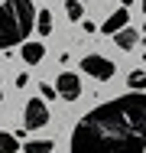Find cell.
I'll return each mask as SVG.
<instances>
[{
    "label": "cell",
    "mask_w": 146,
    "mask_h": 153,
    "mask_svg": "<svg viewBox=\"0 0 146 153\" xmlns=\"http://www.w3.org/2000/svg\"><path fill=\"white\" fill-rule=\"evenodd\" d=\"M72 153H146V91H130L81 114Z\"/></svg>",
    "instance_id": "6da1fadb"
},
{
    "label": "cell",
    "mask_w": 146,
    "mask_h": 153,
    "mask_svg": "<svg viewBox=\"0 0 146 153\" xmlns=\"http://www.w3.org/2000/svg\"><path fill=\"white\" fill-rule=\"evenodd\" d=\"M36 30H39V36L52 33V10H39L36 13Z\"/></svg>",
    "instance_id": "9c48e42d"
},
{
    "label": "cell",
    "mask_w": 146,
    "mask_h": 153,
    "mask_svg": "<svg viewBox=\"0 0 146 153\" xmlns=\"http://www.w3.org/2000/svg\"><path fill=\"white\" fill-rule=\"evenodd\" d=\"M36 26L32 0H3L0 3V49L23 46Z\"/></svg>",
    "instance_id": "7a4b0ae2"
},
{
    "label": "cell",
    "mask_w": 146,
    "mask_h": 153,
    "mask_svg": "<svg viewBox=\"0 0 146 153\" xmlns=\"http://www.w3.org/2000/svg\"><path fill=\"white\" fill-rule=\"evenodd\" d=\"M127 85H130V91H146V72H130L127 75Z\"/></svg>",
    "instance_id": "8fae6325"
},
{
    "label": "cell",
    "mask_w": 146,
    "mask_h": 153,
    "mask_svg": "<svg viewBox=\"0 0 146 153\" xmlns=\"http://www.w3.org/2000/svg\"><path fill=\"white\" fill-rule=\"evenodd\" d=\"M55 91H58L62 101H78V98H81V78H78L75 72H58Z\"/></svg>",
    "instance_id": "5b68a950"
},
{
    "label": "cell",
    "mask_w": 146,
    "mask_h": 153,
    "mask_svg": "<svg viewBox=\"0 0 146 153\" xmlns=\"http://www.w3.org/2000/svg\"><path fill=\"white\" fill-rule=\"evenodd\" d=\"M39 94H42V98H58V91L52 85H39Z\"/></svg>",
    "instance_id": "5bb4252c"
},
{
    "label": "cell",
    "mask_w": 146,
    "mask_h": 153,
    "mask_svg": "<svg viewBox=\"0 0 146 153\" xmlns=\"http://www.w3.org/2000/svg\"><path fill=\"white\" fill-rule=\"evenodd\" d=\"M81 72H88L91 78H97V82H111L117 72V65L111 59H104V56H85L81 59Z\"/></svg>",
    "instance_id": "3957f363"
},
{
    "label": "cell",
    "mask_w": 146,
    "mask_h": 153,
    "mask_svg": "<svg viewBox=\"0 0 146 153\" xmlns=\"http://www.w3.org/2000/svg\"><path fill=\"white\" fill-rule=\"evenodd\" d=\"M16 150H20V137L0 130V153H16Z\"/></svg>",
    "instance_id": "30bf717a"
},
{
    "label": "cell",
    "mask_w": 146,
    "mask_h": 153,
    "mask_svg": "<svg viewBox=\"0 0 146 153\" xmlns=\"http://www.w3.org/2000/svg\"><path fill=\"white\" fill-rule=\"evenodd\" d=\"M81 30H85V33H94V30H97V26H94L91 20H81Z\"/></svg>",
    "instance_id": "2e32d148"
},
{
    "label": "cell",
    "mask_w": 146,
    "mask_h": 153,
    "mask_svg": "<svg viewBox=\"0 0 146 153\" xmlns=\"http://www.w3.org/2000/svg\"><path fill=\"white\" fill-rule=\"evenodd\" d=\"M127 20H130V13H127V7H120V10H114V13L101 23V33H104V36H117L120 30H127Z\"/></svg>",
    "instance_id": "8992f818"
},
{
    "label": "cell",
    "mask_w": 146,
    "mask_h": 153,
    "mask_svg": "<svg viewBox=\"0 0 146 153\" xmlns=\"http://www.w3.org/2000/svg\"><path fill=\"white\" fill-rule=\"evenodd\" d=\"M0 82H3V72H0Z\"/></svg>",
    "instance_id": "d6986e66"
},
{
    "label": "cell",
    "mask_w": 146,
    "mask_h": 153,
    "mask_svg": "<svg viewBox=\"0 0 146 153\" xmlns=\"http://www.w3.org/2000/svg\"><path fill=\"white\" fill-rule=\"evenodd\" d=\"M120 3H123V7H130V3H133V0H120Z\"/></svg>",
    "instance_id": "e0dca14e"
},
{
    "label": "cell",
    "mask_w": 146,
    "mask_h": 153,
    "mask_svg": "<svg viewBox=\"0 0 146 153\" xmlns=\"http://www.w3.org/2000/svg\"><path fill=\"white\" fill-rule=\"evenodd\" d=\"M52 147H55L52 140H29L23 150H26V153H52Z\"/></svg>",
    "instance_id": "7c38bea8"
},
{
    "label": "cell",
    "mask_w": 146,
    "mask_h": 153,
    "mask_svg": "<svg viewBox=\"0 0 146 153\" xmlns=\"http://www.w3.org/2000/svg\"><path fill=\"white\" fill-rule=\"evenodd\" d=\"M26 85H29V75L20 72V75H16V88H26Z\"/></svg>",
    "instance_id": "9a60e30c"
},
{
    "label": "cell",
    "mask_w": 146,
    "mask_h": 153,
    "mask_svg": "<svg viewBox=\"0 0 146 153\" xmlns=\"http://www.w3.org/2000/svg\"><path fill=\"white\" fill-rule=\"evenodd\" d=\"M114 42L123 49V52H130V49H136V42H140V33H136V30H120V33L114 36Z\"/></svg>",
    "instance_id": "ba28073f"
},
{
    "label": "cell",
    "mask_w": 146,
    "mask_h": 153,
    "mask_svg": "<svg viewBox=\"0 0 146 153\" xmlns=\"http://www.w3.org/2000/svg\"><path fill=\"white\" fill-rule=\"evenodd\" d=\"M143 13H146V0H143Z\"/></svg>",
    "instance_id": "ac0fdd59"
},
{
    "label": "cell",
    "mask_w": 146,
    "mask_h": 153,
    "mask_svg": "<svg viewBox=\"0 0 146 153\" xmlns=\"http://www.w3.org/2000/svg\"><path fill=\"white\" fill-rule=\"evenodd\" d=\"M65 13H68V20H75V23L85 20V7H81L78 0H68V3H65Z\"/></svg>",
    "instance_id": "4fadbf2b"
},
{
    "label": "cell",
    "mask_w": 146,
    "mask_h": 153,
    "mask_svg": "<svg viewBox=\"0 0 146 153\" xmlns=\"http://www.w3.org/2000/svg\"><path fill=\"white\" fill-rule=\"evenodd\" d=\"M42 56H46V46H42L39 39L23 42V62H26V65H39V62H42Z\"/></svg>",
    "instance_id": "52a82bcc"
},
{
    "label": "cell",
    "mask_w": 146,
    "mask_h": 153,
    "mask_svg": "<svg viewBox=\"0 0 146 153\" xmlns=\"http://www.w3.org/2000/svg\"><path fill=\"white\" fill-rule=\"evenodd\" d=\"M49 124V108L42 98H29L26 101V111H23V127L26 130H39Z\"/></svg>",
    "instance_id": "277c9868"
},
{
    "label": "cell",
    "mask_w": 146,
    "mask_h": 153,
    "mask_svg": "<svg viewBox=\"0 0 146 153\" xmlns=\"http://www.w3.org/2000/svg\"><path fill=\"white\" fill-rule=\"evenodd\" d=\"M143 65H146V56H143Z\"/></svg>",
    "instance_id": "44dd1931"
},
{
    "label": "cell",
    "mask_w": 146,
    "mask_h": 153,
    "mask_svg": "<svg viewBox=\"0 0 146 153\" xmlns=\"http://www.w3.org/2000/svg\"><path fill=\"white\" fill-rule=\"evenodd\" d=\"M0 101H3V91H0Z\"/></svg>",
    "instance_id": "ffe728a7"
}]
</instances>
